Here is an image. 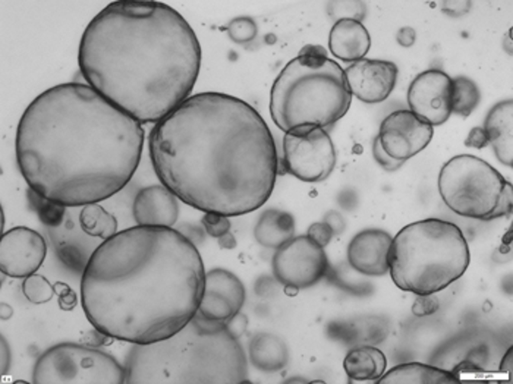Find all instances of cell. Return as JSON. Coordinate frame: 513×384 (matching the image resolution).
Wrapping results in <instances>:
<instances>
[{
    "label": "cell",
    "mask_w": 513,
    "mask_h": 384,
    "mask_svg": "<svg viewBox=\"0 0 513 384\" xmlns=\"http://www.w3.org/2000/svg\"><path fill=\"white\" fill-rule=\"evenodd\" d=\"M329 266L324 248L307 235L294 237L277 249L272 260L276 279L296 292L318 282Z\"/></svg>",
    "instance_id": "8fae6325"
},
{
    "label": "cell",
    "mask_w": 513,
    "mask_h": 384,
    "mask_svg": "<svg viewBox=\"0 0 513 384\" xmlns=\"http://www.w3.org/2000/svg\"><path fill=\"white\" fill-rule=\"evenodd\" d=\"M446 3L444 5L442 10L446 14L452 17L460 16L469 10L470 5L469 1H459V3Z\"/></svg>",
    "instance_id": "f35d334b"
},
{
    "label": "cell",
    "mask_w": 513,
    "mask_h": 384,
    "mask_svg": "<svg viewBox=\"0 0 513 384\" xmlns=\"http://www.w3.org/2000/svg\"><path fill=\"white\" fill-rule=\"evenodd\" d=\"M437 186L444 204L460 216L489 221L512 214L511 183L478 157L451 158L440 169Z\"/></svg>",
    "instance_id": "ba28073f"
},
{
    "label": "cell",
    "mask_w": 513,
    "mask_h": 384,
    "mask_svg": "<svg viewBox=\"0 0 513 384\" xmlns=\"http://www.w3.org/2000/svg\"><path fill=\"white\" fill-rule=\"evenodd\" d=\"M53 288L55 294L58 297L60 308L65 311L72 310L78 303L76 293L68 284L61 281L55 282Z\"/></svg>",
    "instance_id": "d6a6232c"
},
{
    "label": "cell",
    "mask_w": 513,
    "mask_h": 384,
    "mask_svg": "<svg viewBox=\"0 0 513 384\" xmlns=\"http://www.w3.org/2000/svg\"><path fill=\"white\" fill-rule=\"evenodd\" d=\"M393 238L376 228L364 230L354 236L347 251L348 262L356 271L369 276H381L389 271V255Z\"/></svg>",
    "instance_id": "ac0fdd59"
},
{
    "label": "cell",
    "mask_w": 513,
    "mask_h": 384,
    "mask_svg": "<svg viewBox=\"0 0 513 384\" xmlns=\"http://www.w3.org/2000/svg\"><path fill=\"white\" fill-rule=\"evenodd\" d=\"M32 379L36 384L125 383V371L113 357L72 343L54 345L37 360Z\"/></svg>",
    "instance_id": "9c48e42d"
},
{
    "label": "cell",
    "mask_w": 513,
    "mask_h": 384,
    "mask_svg": "<svg viewBox=\"0 0 513 384\" xmlns=\"http://www.w3.org/2000/svg\"><path fill=\"white\" fill-rule=\"evenodd\" d=\"M344 70L352 95L368 104L386 99L396 83L398 69L390 61L362 58Z\"/></svg>",
    "instance_id": "2e32d148"
},
{
    "label": "cell",
    "mask_w": 513,
    "mask_h": 384,
    "mask_svg": "<svg viewBox=\"0 0 513 384\" xmlns=\"http://www.w3.org/2000/svg\"><path fill=\"white\" fill-rule=\"evenodd\" d=\"M142 124L88 84L47 89L26 108L16 136L30 189L66 207L98 203L132 179L142 157Z\"/></svg>",
    "instance_id": "7a4b0ae2"
},
{
    "label": "cell",
    "mask_w": 513,
    "mask_h": 384,
    "mask_svg": "<svg viewBox=\"0 0 513 384\" xmlns=\"http://www.w3.org/2000/svg\"><path fill=\"white\" fill-rule=\"evenodd\" d=\"M470 261L461 229L451 222L431 218L406 225L393 238L389 271L400 289L432 295L460 278Z\"/></svg>",
    "instance_id": "52a82bcc"
},
{
    "label": "cell",
    "mask_w": 513,
    "mask_h": 384,
    "mask_svg": "<svg viewBox=\"0 0 513 384\" xmlns=\"http://www.w3.org/2000/svg\"><path fill=\"white\" fill-rule=\"evenodd\" d=\"M371 38L367 30L357 20L343 18L336 21L329 35L328 46L336 58L347 62H355L368 52Z\"/></svg>",
    "instance_id": "ffe728a7"
},
{
    "label": "cell",
    "mask_w": 513,
    "mask_h": 384,
    "mask_svg": "<svg viewBox=\"0 0 513 384\" xmlns=\"http://www.w3.org/2000/svg\"><path fill=\"white\" fill-rule=\"evenodd\" d=\"M22 290L27 300L35 304L45 303L55 294L53 285L44 276L36 273L25 278Z\"/></svg>",
    "instance_id": "f1b7e54d"
},
{
    "label": "cell",
    "mask_w": 513,
    "mask_h": 384,
    "mask_svg": "<svg viewBox=\"0 0 513 384\" xmlns=\"http://www.w3.org/2000/svg\"><path fill=\"white\" fill-rule=\"evenodd\" d=\"M464 144L467 147L481 149L489 144L483 127H475L469 131Z\"/></svg>",
    "instance_id": "8d00e7d4"
},
{
    "label": "cell",
    "mask_w": 513,
    "mask_h": 384,
    "mask_svg": "<svg viewBox=\"0 0 513 384\" xmlns=\"http://www.w3.org/2000/svg\"><path fill=\"white\" fill-rule=\"evenodd\" d=\"M124 368L128 384H236L248 372L238 339L225 329L204 331L191 319L167 338L133 344Z\"/></svg>",
    "instance_id": "5b68a950"
},
{
    "label": "cell",
    "mask_w": 513,
    "mask_h": 384,
    "mask_svg": "<svg viewBox=\"0 0 513 384\" xmlns=\"http://www.w3.org/2000/svg\"><path fill=\"white\" fill-rule=\"evenodd\" d=\"M330 4L329 12L336 21L350 18L361 21L366 14V7L361 1H334Z\"/></svg>",
    "instance_id": "f546056e"
},
{
    "label": "cell",
    "mask_w": 513,
    "mask_h": 384,
    "mask_svg": "<svg viewBox=\"0 0 513 384\" xmlns=\"http://www.w3.org/2000/svg\"><path fill=\"white\" fill-rule=\"evenodd\" d=\"M377 384H459L453 373L418 362L395 365L379 378Z\"/></svg>",
    "instance_id": "603a6c76"
},
{
    "label": "cell",
    "mask_w": 513,
    "mask_h": 384,
    "mask_svg": "<svg viewBox=\"0 0 513 384\" xmlns=\"http://www.w3.org/2000/svg\"><path fill=\"white\" fill-rule=\"evenodd\" d=\"M343 366L347 375L352 379L377 380L385 373L387 359L379 349L363 345L352 348L347 353Z\"/></svg>",
    "instance_id": "cb8c5ba5"
},
{
    "label": "cell",
    "mask_w": 513,
    "mask_h": 384,
    "mask_svg": "<svg viewBox=\"0 0 513 384\" xmlns=\"http://www.w3.org/2000/svg\"><path fill=\"white\" fill-rule=\"evenodd\" d=\"M412 306L413 312L417 315H424L434 312L437 308V301L431 295L419 296Z\"/></svg>",
    "instance_id": "74e56055"
},
{
    "label": "cell",
    "mask_w": 513,
    "mask_h": 384,
    "mask_svg": "<svg viewBox=\"0 0 513 384\" xmlns=\"http://www.w3.org/2000/svg\"><path fill=\"white\" fill-rule=\"evenodd\" d=\"M452 78L431 68L418 74L411 82L407 99L410 110L433 126L445 123L452 113Z\"/></svg>",
    "instance_id": "4fadbf2b"
},
{
    "label": "cell",
    "mask_w": 513,
    "mask_h": 384,
    "mask_svg": "<svg viewBox=\"0 0 513 384\" xmlns=\"http://www.w3.org/2000/svg\"><path fill=\"white\" fill-rule=\"evenodd\" d=\"M201 61L187 21L151 1L108 4L86 26L78 52L87 84L142 124L156 123L189 96Z\"/></svg>",
    "instance_id": "277c9868"
},
{
    "label": "cell",
    "mask_w": 513,
    "mask_h": 384,
    "mask_svg": "<svg viewBox=\"0 0 513 384\" xmlns=\"http://www.w3.org/2000/svg\"><path fill=\"white\" fill-rule=\"evenodd\" d=\"M282 164L286 172L306 182H318L333 172L334 143L324 128H299L285 133Z\"/></svg>",
    "instance_id": "30bf717a"
},
{
    "label": "cell",
    "mask_w": 513,
    "mask_h": 384,
    "mask_svg": "<svg viewBox=\"0 0 513 384\" xmlns=\"http://www.w3.org/2000/svg\"><path fill=\"white\" fill-rule=\"evenodd\" d=\"M352 95L344 70L320 45L308 44L289 61L271 87L269 109L285 133L298 128H322L341 119Z\"/></svg>",
    "instance_id": "8992f818"
},
{
    "label": "cell",
    "mask_w": 513,
    "mask_h": 384,
    "mask_svg": "<svg viewBox=\"0 0 513 384\" xmlns=\"http://www.w3.org/2000/svg\"><path fill=\"white\" fill-rule=\"evenodd\" d=\"M248 356L256 369L275 372L284 369L289 360V351L285 342L277 335L266 332L254 335L248 344Z\"/></svg>",
    "instance_id": "7402d4cb"
},
{
    "label": "cell",
    "mask_w": 513,
    "mask_h": 384,
    "mask_svg": "<svg viewBox=\"0 0 513 384\" xmlns=\"http://www.w3.org/2000/svg\"><path fill=\"white\" fill-rule=\"evenodd\" d=\"M148 149L156 177L178 199L228 217L262 207L279 170L265 120L245 101L221 92L187 97L155 124Z\"/></svg>",
    "instance_id": "6da1fadb"
},
{
    "label": "cell",
    "mask_w": 513,
    "mask_h": 384,
    "mask_svg": "<svg viewBox=\"0 0 513 384\" xmlns=\"http://www.w3.org/2000/svg\"><path fill=\"white\" fill-rule=\"evenodd\" d=\"M47 247L37 231L17 226L2 234L0 242V269L6 276L22 278L35 273L44 262Z\"/></svg>",
    "instance_id": "5bb4252c"
},
{
    "label": "cell",
    "mask_w": 513,
    "mask_h": 384,
    "mask_svg": "<svg viewBox=\"0 0 513 384\" xmlns=\"http://www.w3.org/2000/svg\"><path fill=\"white\" fill-rule=\"evenodd\" d=\"M11 362V352L9 345L2 335L1 336V374L6 373Z\"/></svg>",
    "instance_id": "60d3db41"
},
{
    "label": "cell",
    "mask_w": 513,
    "mask_h": 384,
    "mask_svg": "<svg viewBox=\"0 0 513 384\" xmlns=\"http://www.w3.org/2000/svg\"><path fill=\"white\" fill-rule=\"evenodd\" d=\"M416 33L414 30L409 27L400 28L396 35L398 43L402 47H409L414 43Z\"/></svg>",
    "instance_id": "ab89813d"
},
{
    "label": "cell",
    "mask_w": 513,
    "mask_h": 384,
    "mask_svg": "<svg viewBox=\"0 0 513 384\" xmlns=\"http://www.w3.org/2000/svg\"><path fill=\"white\" fill-rule=\"evenodd\" d=\"M78 218L82 230L92 237L104 241L117 233L116 218L98 203L83 206Z\"/></svg>",
    "instance_id": "484cf974"
},
{
    "label": "cell",
    "mask_w": 513,
    "mask_h": 384,
    "mask_svg": "<svg viewBox=\"0 0 513 384\" xmlns=\"http://www.w3.org/2000/svg\"><path fill=\"white\" fill-rule=\"evenodd\" d=\"M30 190L31 204L40 221L48 228L60 226L64 221L67 207L47 200Z\"/></svg>",
    "instance_id": "83f0119b"
},
{
    "label": "cell",
    "mask_w": 513,
    "mask_h": 384,
    "mask_svg": "<svg viewBox=\"0 0 513 384\" xmlns=\"http://www.w3.org/2000/svg\"><path fill=\"white\" fill-rule=\"evenodd\" d=\"M201 224L206 233L218 238L229 231L231 224L228 217L214 213H204Z\"/></svg>",
    "instance_id": "4dcf8cb0"
},
{
    "label": "cell",
    "mask_w": 513,
    "mask_h": 384,
    "mask_svg": "<svg viewBox=\"0 0 513 384\" xmlns=\"http://www.w3.org/2000/svg\"><path fill=\"white\" fill-rule=\"evenodd\" d=\"M1 228H2V232H3V229H4V227H5V216H4V212H3L2 208L1 209Z\"/></svg>",
    "instance_id": "bcb514c9"
},
{
    "label": "cell",
    "mask_w": 513,
    "mask_h": 384,
    "mask_svg": "<svg viewBox=\"0 0 513 384\" xmlns=\"http://www.w3.org/2000/svg\"><path fill=\"white\" fill-rule=\"evenodd\" d=\"M175 229L195 246L204 240L206 233L203 227L190 223L180 224Z\"/></svg>",
    "instance_id": "d590c367"
},
{
    "label": "cell",
    "mask_w": 513,
    "mask_h": 384,
    "mask_svg": "<svg viewBox=\"0 0 513 384\" xmlns=\"http://www.w3.org/2000/svg\"><path fill=\"white\" fill-rule=\"evenodd\" d=\"M483 128L498 160L512 167L513 161V101L495 104L485 118Z\"/></svg>",
    "instance_id": "44dd1931"
},
{
    "label": "cell",
    "mask_w": 513,
    "mask_h": 384,
    "mask_svg": "<svg viewBox=\"0 0 513 384\" xmlns=\"http://www.w3.org/2000/svg\"><path fill=\"white\" fill-rule=\"evenodd\" d=\"M295 220L289 213L276 209L265 211L258 220L254 235L262 246L278 249L294 237Z\"/></svg>",
    "instance_id": "d4e9b609"
},
{
    "label": "cell",
    "mask_w": 513,
    "mask_h": 384,
    "mask_svg": "<svg viewBox=\"0 0 513 384\" xmlns=\"http://www.w3.org/2000/svg\"><path fill=\"white\" fill-rule=\"evenodd\" d=\"M177 199L162 184L143 187L134 198L133 219L137 225L171 228L178 217Z\"/></svg>",
    "instance_id": "d6986e66"
},
{
    "label": "cell",
    "mask_w": 513,
    "mask_h": 384,
    "mask_svg": "<svg viewBox=\"0 0 513 384\" xmlns=\"http://www.w3.org/2000/svg\"><path fill=\"white\" fill-rule=\"evenodd\" d=\"M320 246L324 248L335 235L331 227L325 221L312 224L306 234Z\"/></svg>",
    "instance_id": "836d02e7"
},
{
    "label": "cell",
    "mask_w": 513,
    "mask_h": 384,
    "mask_svg": "<svg viewBox=\"0 0 513 384\" xmlns=\"http://www.w3.org/2000/svg\"><path fill=\"white\" fill-rule=\"evenodd\" d=\"M13 314V309L9 304L2 302L0 305V317L6 320L10 318Z\"/></svg>",
    "instance_id": "f6af8a7d"
},
{
    "label": "cell",
    "mask_w": 513,
    "mask_h": 384,
    "mask_svg": "<svg viewBox=\"0 0 513 384\" xmlns=\"http://www.w3.org/2000/svg\"><path fill=\"white\" fill-rule=\"evenodd\" d=\"M248 324L247 317L240 311L225 321L224 329L231 336L238 339L245 332Z\"/></svg>",
    "instance_id": "e575fe53"
},
{
    "label": "cell",
    "mask_w": 513,
    "mask_h": 384,
    "mask_svg": "<svg viewBox=\"0 0 513 384\" xmlns=\"http://www.w3.org/2000/svg\"><path fill=\"white\" fill-rule=\"evenodd\" d=\"M513 362V347L511 346L506 352L502 358L499 369L502 372L507 373L512 380Z\"/></svg>",
    "instance_id": "7bdbcfd3"
},
{
    "label": "cell",
    "mask_w": 513,
    "mask_h": 384,
    "mask_svg": "<svg viewBox=\"0 0 513 384\" xmlns=\"http://www.w3.org/2000/svg\"><path fill=\"white\" fill-rule=\"evenodd\" d=\"M332 229L334 234H338L344 228V221L341 216L337 212H330L325 217L324 221Z\"/></svg>",
    "instance_id": "b9f144b4"
},
{
    "label": "cell",
    "mask_w": 513,
    "mask_h": 384,
    "mask_svg": "<svg viewBox=\"0 0 513 384\" xmlns=\"http://www.w3.org/2000/svg\"><path fill=\"white\" fill-rule=\"evenodd\" d=\"M218 243L220 247L224 249H232L236 246V239L230 231L218 238Z\"/></svg>",
    "instance_id": "ee69618b"
},
{
    "label": "cell",
    "mask_w": 513,
    "mask_h": 384,
    "mask_svg": "<svg viewBox=\"0 0 513 384\" xmlns=\"http://www.w3.org/2000/svg\"><path fill=\"white\" fill-rule=\"evenodd\" d=\"M372 152L373 158L377 164L388 172L396 171L406 161L396 159L389 155L383 148L377 135L372 143Z\"/></svg>",
    "instance_id": "1f68e13d"
},
{
    "label": "cell",
    "mask_w": 513,
    "mask_h": 384,
    "mask_svg": "<svg viewBox=\"0 0 513 384\" xmlns=\"http://www.w3.org/2000/svg\"><path fill=\"white\" fill-rule=\"evenodd\" d=\"M480 100L479 90L472 80L463 76L452 78V113L467 117L476 108Z\"/></svg>",
    "instance_id": "4316f807"
},
{
    "label": "cell",
    "mask_w": 513,
    "mask_h": 384,
    "mask_svg": "<svg viewBox=\"0 0 513 384\" xmlns=\"http://www.w3.org/2000/svg\"><path fill=\"white\" fill-rule=\"evenodd\" d=\"M433 127L410 109H399L382 121L377 136L389 155L406 161L429 144L433 135Z\"/></svg>",
    "instance_id": "7c38bea8"
},
{
    "label": "cell",
    "mask_w": 513,
    "mask_h": 384,
    "mask_svg": "<svg viewBox=\"0 0 513 384\" xmlns=\"http://www.w3.org/2000/svg\"><path fill=\"white\" fill-rule=\"evenodd\" d=\"M205 274L196 246L175 229L136 225L94 252L82 272V306L94 328L111 338L155 342L194 316Z\"/></svg>",
    "instance_id": "3957f363"
},
{
    "label": "cell",
    "mask_w": 513,
    "mask_h": 384,
    "mask_svg": "<svg viewBox=\"0 0 513 384\" xmlns=\"http://www.w3.org/2000/svg\"><path fill=\"white\" fill-rule=\"evenodd\" d=\"M79 212L67 210L63 223L48 228V233L59 260L68 268L83 272L92 255L103 242L86 234L80 227Z\"/></svg>",
    "instance_id": "e0dca14e"
},
{
    "label": "cell",
    "mask_w": 513,
    "mask_h": 384,
    "mask_svg": "<svg viewBox=\"0 0 513 384\" xmlns=\"http://www.w3.org/2000/svg\"><path fill=\"white\" fill-rule=\"evenodd\" d=\"M245 291L232 272L215 268L206 273L203 295L196 312L209 319L225 321L240 312Z\"/></svg>",
    "instance_id": "9a60e30c"
}]
</instances>
